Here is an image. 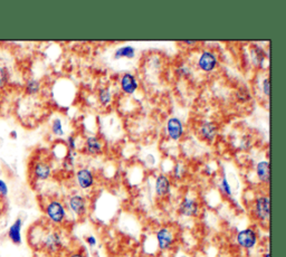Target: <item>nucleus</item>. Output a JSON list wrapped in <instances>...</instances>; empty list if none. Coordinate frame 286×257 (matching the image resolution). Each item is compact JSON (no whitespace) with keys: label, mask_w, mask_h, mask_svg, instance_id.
Wrapping results in <instances>:
<instances>
[{"label":"nucleus","mask_w":286,"mask_h":257,"mask_svg":"<svg viewBox=\"0 0 286 257\" xmlns=\"http://www.w3.org/2000/svg\"><path fill=\"white\" fill-rule=\"evenodd\" d=\"M44 211H45L48 222L53 224V225H62L66 221V218H67L66 206L58 199L49 200L46 204L45 208H44Z\"/></svg>","instance_id":"1"},{"label":"nucleus","mask_w":286,"mask_h":257,"mask_svg":"<svg viewBox=\"0 0 286 257\" xmlns=\"http://www.w3.org/2000/svg\"><path fill=\"white\" fill-rule=\"evenodd\" d=\"M252 212L258 222L267 223L271 217V200L267 195L257 196L253 202Z\"/></svg>","instance_id":"2"},{"label":"nucleus","mask_w":286,"mask_h":257,"mask_svg":"<svg viewBox=\"0 0 286 257\" xmlns=\"http://www.w3.org/2000/svg\"><path fill=\"white\" fill-rule=\"evenodd\" d=\"M236 244H237L240 248L251 250L256 247L258 243V234L254 228L248 227L245 229H241L237 234H236Z\"/></svg>","instance_id":"3"},{"label":"nucleus","mask_w":286,"mask_h":257,"mask_svg":"<svg viewBox=\"0 0 286 257\" xmlns=\"http://www.w3.org/2000/svg\"><path fill=\"white\" fill-rule=\"evenodd\" d=\"M63 236L57 231H51L46 233L42 239V247L49 254H57L63 248Z\"/></svg>","instance_id":"4"},{"label":"nucleus","mask_w":286,"mask_h":257,"mask_svg":"<svg viewBox=\"0 0 286 257\" xmlns=\"http://www.w3.org/2000/svg\"><path fill=\"white\" fill-rule=\"evenodd\" d=\"M200 208V202L195 197H185L178 206V214L183 217H197Z\"/></svg>","instance_id":"5"},{"label":"nucleus","mask_w":286,"mask_h":257,"mask_svg":"<svg viewBox=\"0 0 286 257\" xmlns=\"http://www.w3.org/2000/svg\"><path fill=\"white\" fill-rule=\"evenodd\" d=\"M156 239L158 248L161 251H167L170 248H172V246L174 245L175 236L171 228L161 227L156 233Z\"/></svg>","instance_id":"6"},{"label":"nucleus","mask_w":286,"mask_h":257,"mask_svg":"<svg viewBox=\"0 0 286 257\" xmlns=\"http://www.w3.org/2000/svg\"><path fill=\"white\" fill-rule=\"evenodd\" d=\"M67 207L75 216L84 217L87 212V200L83 195H72L68 198Z\"/></svg>","instance_id":"7"},{"label":"nucleus","mask_w":286,"mask_h":257,"mask_svg":"<svg viewBox=\"0 0 286 257\" xmlns=\"http://www.w3.org/2000/svg\"><path fill=\"white\" fill-rule=\"evenodd\" d=\"M76 183L82 190H89L94 187L95 176L89 168H82L76 172Z\"/></svg>","instance_id":"8"},{"label":"nucleus","mask_w":286,"mask_h":257,"mask_svg":"<svg viewBox=\"0 0 286 257\" xmlns=\"http://www.w3.org/2000/svg\"><path fill=\"white\" fill-rule=\"evenodd\" d=\"M218 65V58L216 54L210 51H203L198 59V66L205 73H210Z\"/></svg>","instance_id":"9"},{"label":"nucleus","mask_w":286,"mask_h":257,"mask_svg":"<svg viewBox=\"0 0 286 257\" xmlns=\"http://www.w3.org/2000/svg\"><path fill=\"white\" fill-rule=\"evenodd\" d=\"M167 133L168 136L173 141H179L183 139L184 133H185V129H184V124L181 122V120H179L178 118H170L167 121Z\"/></svg>","instance_id":"10"},{"label":"nucleus","mask_w":286,"mask_h":257,"mask_svg":"<svg viewBox=\"0 0 286 257\" xmlns=\"http://www.w3.org/2000/svg\"><path fill=\"white\" fill-rule=\"evenodd\" d=\"M32 177L40 181H45L52 176V167L46 161H37L31 169Z\"/></svg>","instance_id":"11"},{"label":"nucleus","mask_w":286,"mask_h":257,"mask_svg":"<svg viewBox=\"0 0 286 257\" xmlns=\"http://www.w3.org/2000/svg\"><path fill=\"white\" fill-rule=\"evenodd\" d=\"M199 134L207 142H213L218 135L217 124L211 121H205L200 124Z\"/></svg>","instance_id":"12"},{"label":"nucleus","mask_w":286,"mask_h":257,"mask_svg":"<svg viewBox=\"0 0 286 257\" xmlns=\"http://www.w3.org/2000/svg\"><path fill=\"white\" fill-rule=\"evenodd\" d=\"M155 190L158 197L164 198L171 193V180L166 174H159L156 179Z\"/></svg>","instance_id":"13"},{"label":"nucleus","mask_w":286,"mask_h":257,"mask_svg":"<svg viewBox=\"0 0 286 257\" xmlns=\"http://www.w3.org/2000/svg\"><path fill=\"white\" fill-rule=\"evenodd\" d=\"M24 221L21 218H17L12 225H10L7 236L14 245H20L23 243V236H21V231H23Z\"/></svg>","instance_id":"14"},{"label":"nucleus","mask_w":286,"mask_h":257,"mask_svg":"<svg viewBox=\"0 0 286 257\" xmlns=\"http://www.w3.org/2000/svg\"><path fill=\"white\" fill-rule=\"evenodd\" d=\"M120 86L121 90H122L125 94H133V93L137 90V87H139V82H137L136 78L133 74L125 73L121 76Z\"/></svg>","instance_id":"15"},{"label":"nucleus","mask_w":286,"mask_h":257,"mask_svg":"<svg viewBox=\"0 0 286 257\" xmlns=\"http://www.w3.org/2000/svg\"><path fill=\"white\" fill-rule=\"evenodd\" d=\"M85 151L87 155L97 156L103 151V143L97 136H90L85 141Z\"/></svg>","instance_id":"16"},{"label":"nucleus","mask_w":286,"mask_h":257,"mask_svg":"<svg viewBox=\"0 0 286 257\" xmlns=\"http://www.w3.org/2000/svg\"><path fill=\"white\" fill-rule=\"evenodd\" d=\"M256 176L258 180L264 185L269 183L271 179V169H269V162L263 160L256 165Z\"/></svg>","instance_id":"17"},{"label":"nucleus","mask_w":286,"mask_h":257,"mask_svg":"<svg viewBox=\"0 0 286 257\" xmlns=\"http://www.w3.org/2000/svg\"><path fill=\"white\" fill-rule=\"evenodd\" d=\"M135 56V48L131 45L122 46L117 49V52L114 53V58H133Z\"/></svg>","instance_id":"18"},{"label":"nucleus","mask_w":286,"mask_h":257,"mask_svg":"<svg viewBox=\"0 0 286 257\" xmlns=\"http://www.w3.org/2000/svg\"><path fill=\"white\" fill-rule=\"evenodd\" d=\"M41 82L36 79L27 80L25 83V93L28 95H36L41 91Z\"/></svg>","instance_id":"19"},{"label":"nucleus","mask_w":286,"mask_h":257,"mask_svg":"<svg viewBox=\"0 0 286 257\" xmlns=\"http://www.w3.org/2000/svg\"><path fill=\"white\" fill-rule=\"evenodd\" d=\"M112 93L109 87H102L98 90V101L103 106H109L112 103Z\"/></svg>","instance_id":"20"},{"label":"nucleus","mask_w":286,"mask_h":257,"mask_svg":"<svg viewBox=\"0 0 286 257\" xmlns=\"http://www.w3.org/2000/svg\"><path fill=\"white\" fill-rule=\"evenodd\" d=\"M219 190L222 191V194L226 197H232L233 196V189L232 186H230L228 179L226 178V176H223V178L221 179V183H219Z\"/></svg>","instance_id":"21"},{"label":"nucleus","mask_w":286,"mask_h":257,"mask_svg":"<svg viewBox=\"0 0 286 257\" xmlns=\"http://www.w3.org/2000/svg\"><path fill=\"white\" fill-rule=\"evenodd\" d=\"M51 130H52V132H53L54 135L63 136L64 133H65V131H64L62 120H60L59 118L54 119L53 122H52V125H51Z\"/></svg>","instance_id":"22"},{"label":"nucleus","mask_w":286,"mask_h":257,"mask_svg":"<svg viewBox=\"0 0 286 257\" xmlns=\"http://www.w3.org/2000/svg\"><path fill=\"white\" fill-rule=\"evenodd\" d=\"M264 59H265V54H264L262 48L255 47L253 49V61H254L255 65H257V66H262Z\"/></svg>","instance_id":"23"},{"label":"nucleus","mask_w":286,"mask_h":257,"mask_svg":"<svg viewBox=\"0 0 286 257\" xmlns=\"http://www.w3.org/2000/svg\"><path fill=\"white\" fill-rule=\"evenodd\" d=\"M9 83V72L8 69L0 65V90L6 87Z\"/></svg>","instance_id":"24"},{"label":"nucleus","mask_w":286,"mask_h":257,"mask_svg":"<svg viewBox=\"0 0 286 257\" xmlns=\"http://www.w3.org/2000/svg\"><path fill=\"white\" fill-rule=\"evenodd\" d=\"M9 194V187L4 179L0 178V198H7Z\"/></svg>","instance_id":"25"},{"label":"nucleus","mask_w":286,"mask_h":257,"mask_svg":"<svg viewBox=\"0 0 286 257\" xmlns=\"http://www.w3.org/2000/svg\"><path fill=\"white\" fill-rule=\"evenodd\" d=\"M175 74L180 78H187V76H189L191 74V70L189 67L185 66V65H181L177 69H175Z\"/></svg>","instance_id":"26"},{"label":"nucleus","mask_w":286,"mask_h":257,"mask_svg":"<svg viewBox=\"0 0 286 257\" xmlns=\"http://www.w3.org/2000/svg\"><path fill=\"white\" fill-rule=\"evenodd\" d=\"M184 173H185V170L183 169V166H181L180 163H177L173 169V177L175 179H181L184 176Z\"/></svg>","instance_id":"27"},{"label":"nucleus","mask_w":286,"mask_h":257,"mask_svg":"<svg viewBox=\"0 0 286 257\" xmlns=\"http://www.w3.org/2000/svg\"><path fill=\"white\" fill-rule=\"evenodd\" d=\"M263 92L264 94L266 96H269V93H271V82H269V79H265L263 81Z\"/></svg>","instance_id":"28"},{"label":"nucleus","mask_w":286,"mask_h":257,"mask_svg":"<svg viewBox=\"0 0 286 257\" xmlns=\"http://www.w3.org/2000/svg\"><path fill=\"white\" fill-rule=\"evenodd\" d=\"M86 243H87V245L90 246V247H95L96 244H97V239H96L95 236L90 235V236L86 237Z\"/></svg>","instance_id":"29"},{"label":"nucleus","mask_w":286,"mask_h":257,"mask_svg":"<svg viewBox=\"0 0 286 257\" xmlns=\"http://www.w3.org/2000/svg\"><path fill=\"white\" fill-rule=\"evenodd\" d=\"M67 145L69 148V151H75L76 144H75V138L73 135H69L67 138Z\"/></svg>","instance_id":"30"},{"label":"nucleus","mask_w":286,"mask_h":257,"mask_svg":"<svg viewBox=\"0 0 286 257\" xmlns=\"http://www.w3.org/2000/svg\"><path fill=\"white\" fill-rule=\"evenodd\" d=\"M69 257H86L82 251H74V253H72L69 255Z\"/></svg>","instance_id":"31"},{"label":"nucleus","mask_w":286,"mask_h":257,"mask_svg":"<svg viewBox=\"0 0 286 257\" xmlns=\"http://www.w3.org/2000/svg\"><path fill=\"white\" fill-rule=\"evenodd\" d=\"M184 43L186 44V45H195V44H196L195 41H185Z\"/></svg>","instance_id":"32"},{"label":"nucleus","mask_w":286,"mask_h":257,"mask_svg":"<svg viewBox=\"0 0 286 257\" xmlns=\"http://www.w3.org/2000/svg\"><path fill=\"white\" fill-rule=\"evenodd\" d=\"M10 134H12V136H13V138H14V139L17 138V132H16V131H13V132H12V133H10Z\"/></svg>","instance_id":"33"},{"label":"nucleus","mask_w":286,"mask_h":257,"mask_svg":"<svg viewBox=\"0 0 286 257\" xmlns=\"http://www.w3.org/2000/svg\"><path fill=\"white\" fill-rule=\"evenodd\" d=\"M263 257H271V254H269V251H268V253H265V254H264V255H263Z\"/></svg>","instance_id":"34"},{"label":"nucleus","mask_w":286,"mask_h":257,"mask_svg":"<svg viewBox=\"0 0 286 257\" xmlns=\"http://www.w3.org/2000/svg\"><path fill=\"white\" fill-rule=\"evenodd\" d=\"M219 257H224V256H219Z\"/></svg>","instance_id":"35"},{"label":"nucleus","mask_w":286,"mask_h":257,"mask_svg":"<svg viewBox=\"0 0 286 257\" xmlns=\"http://www.w3.org/2000/svg\"><path fill=\"white\" fill-rule=\"evenodd\" d=\"M0 114H2V113H0Z\"/></svg>","instance_id":"36"},{"label":"nucleus","mask_w":286,"mask_h":257,"mask_svg":"<svg viewBox=\"0 0 286 257\" xmlns=\"http://www.w3.org/2000/svg\"><path fill=\"white\" fill-rule=\"evenodd\" d=\"M0 199H2V198H0Z\"/></svg>","instance_id":"37"}]
</instances>
